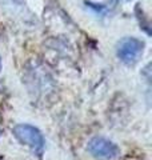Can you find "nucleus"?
Segmentation results:
<instances>
[{"label":"nucleus","mask_w":152,"mask_h":160,"mask_svg":"<svg viewBox=\"0 0 152 160\" xmlns=\"http://www.w3.org/2000/svg\"><path fill=\"white\" fill-rule=\"evenodd\" d=\"M13 135L20 143L27 146L39 158H42L45 147V140L43 133L36 127L31 124H18L13 127Z\"/></svg>","instance_id":"f257e3e1"},{"label":"nucleus","mask_w":152,"mask_h":160,"mask_svg":"<svg viewBox=\"0 0 152 160\" xmlns=\"http://www.w3.org/2000/svg\"><path fill=\"white\" fill-rule=\"evenodd\" d=\"M144 43L136 38H123L118 44V58L127 66H135L143 53Z\"/></svg>","instance_id":"f03ea898"},{"label":"nucleus","mask_w":152,"mask_h":160,"mask_svg":"<svg viewBox=\"0 0 152 160\" xmlns=\"http://www.w3.org/2000/svg\"><path fill=\"white\" fill-rule=\"evenodd\" d=\"M88 152L100 160H111L119 155V147L105 138H92L87 146Z\"/></svg>","instance_id":"7ed1b4c3"},{"label":"nucleus","mask_w":152,"mask_h":160,"mask_svg":"<svg viewBox=\"0 0 152 160\" xmlns=\"http://www.w3.org/2000/svg\"><path fill=\"white\" fill-rule=\"evenodd\" d=\"M85 4H87V7H89L91 9H94L98 15H100V16H107L109 13L108 7L103 6V4H95V3H91V2H85Z\"/></svg>","instance_id":"20e7f679"},{"label":"nucleus","mask_w":152,"mask_h":160,"mask_svg":"<svg viewBox=\"0 0 152 160\" xmlns=\"http://www.w3.org/2000/svg\"><path fill=\"white\" fill-rule=\"evenodd\" d=\"M0 69H2V60H0Z\"/></svg>","instance_id":"39448f33"},{"label":"nucleus","mask_w":152,"mask_h":160,"mask_svg":"<svg viewBox=\"0 0 152 160\" xmlns=\"http://www.w3.org/2000/svg\"><path fill=\"white\" fill-rule=\"evenodd\" d=\"M115 2H123V0H115Z\"/></svg>","instance_id":"423d86ee"}]
</instances>
